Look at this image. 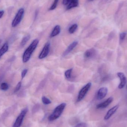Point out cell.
I'll return each mask as SVG.
<instances>
[{"label": "cell", "mask_w": 127, "mask_h": 127, "mask_svg": "<svg viewBox=\"0 0 127 127\" xmlns=\"http://www.w3.org/2000/svg\"><path fill=\"white\" fill-rule=\"evenodd\" d=\"M0 89L3 91H6L9 89V86L8 84L6 83H2L0 86Z\"/></svg>", "instance_id": "ffe728a7"}, {"label": "cell", "mask_w": 127, "mask_h": 127, "mask_svg": "<svg viewBox=\"0 0 127 127\" xmlns=\"http://www.w3.org/2000/svg\"><path fill=\"white\" fill-rule=\"evenodd\" d=\"M91 83H88L81 89L80 92H79L77 100L78 102H80L83 99L86 95V93H88L89 89L91 88Z\"/></svg>", "instance_id": "277c9868"}, {"label": "cell", "mask_w": 127, "mask_h": 127, "mask_svg": "<svg viewBox=\"0 0 127 127\" xmlns=\"http://www.w3.org/2000/svg\"><path fill=\"white\" fill-rule=\"evenodd\" d=\"M78 27V26L77 24H74L72 25L69 29V33L71 34L74 33L77 29Z\"/></svg>", "instance_id": "2e32d148"}, {"label": "cell", "mask_w": 127, "mask_h": 127, "mask_svg": "<svg viewBox=\"0 0 127 127\" xmlns=\"http://www.w3.org/2000/svg\"><path fill=\"white\" fill-rule=\"evenodd\" d=\"M71 0H63V4L64 5H67L70 2Z\"/></svg>", "instance_id": "484cf974"}, {"label": "cell", "mask_w": 127, "mask_h": 127, "mask_svg": "<svg viewBox=\"0 0 127 127\" xmlns=\"http://www.w3.org/2000/svg\"><path fill=\"white\" fill-rule=\"evenodd\" d=\"M72 69L66 70L65 72V75L66 78L67 79H70L71 77L72 73Z\"/></svg>", "instance_id": "ac0fdd59"}, {"label": "cell", "mask_w": 127, "mask_h": 127, "mask_svg": "<svg viewBox=\"0 0 127 127\" xmlns=\"http://www.w3.org/2000/svg\"><path fill=\"white\" fill-rule=\"evenodd\" d=\"M4 13V11L3 10H0V19L2 18Z\"/></svg>", "instance_id": "4316f807"}, {"label": "cell", "mask_w": 127, "mask_h": 127, "mask_svg": "<svg viewBox=\"0 0 127 127\" xmlns=\"http://www.w3.org/2000/svg\"><path fill=\"white\" fill-rule=\"evenodd\" d=\"M61 31V28L59 25H56L54 27L50 34L51 37H53L59 34Z\"/></svg>", "instance_id": "5bb4252c"}, {"label": "cell", "mask_w": 127, "mask_h": 127, "mask_svg": "<svg viewBox=\"0 0 127 127\" xmlns=\"http://www.w3.org/2000/svg\"><path fill=\"white\" fill-rule=\"evenodd\" d=\"M89 1H92L93 0H89Z\"/></svg>", "instance_id": "83f0119b"}, {"label": "cell", "mask_w": 127, "mask_h": 127, "mask_svg": "<svg viewBox=\"0 0 127 127\" xmlns=\"http://www.w3.org/2000/svg\"><path fill=\"white\" fill-rule=\"evenodd\" d=\"M108 89L106 87H102L98 91L97 98L98 100H101L104 98L108 93Z\"/></svg>", "instance_id": "ba28073f"}, {"label": "cell", "mask_w": 127, "mask_h": 127, "mask_svg": "<svg viewBox=\"0 0 127 127\" xmlns=\"http://www.w3.org/2000/svg\"><path fill=\"white\" fill-rule=\"evenodd\" d=\"M27 72L28 69H24V70L22 71L21 72V78L22 79H23V78L25 77Z\"/></svg>", "instance_id": "d4e9b609"}, {"label": "cell", "mask_w": 127, "mask_h": 127, "mask_svg": "<svg viewBox=\"0 0 127 127\" xmlns=\"http://www.w3.org/2000/svg\"><path fill=\"white\" fill-rule=\"evenodd\" d=\"M113 100V98L112 97H110L107 98L106 101L103 103H101L98 104L96 106V108L97 109H104L107 107Z\"/></svg>", "instance_id": "9c48e42d"}, {"label": "cell", "mask_w": 127, "mask_h": 127, "mask_svg": "<svg viewBox=\"0 0 127 127\" xmlns=\"http://www.w3.org/2000/svg\"><path fill=\"white\" fill-rule=\"evenodd\" d=\"M50 43L47 42L45 45L39 55V58L40 59H42L45 58L48 55L50 50Z\"/></svg>", "instance_id": "8992f818"}, {"label": "cell", "mask_w": 127, "mask_h": 127, "mask_svg": "<svg viewBox=\"0 0 127 127\" xmlns=\"http://www.w3.org/2000/svg\"><path fill=\"white\" fill-rule=\"evenodd\" d=\"M59 0H54V1L53 4H52V5H51V7L49 8V10H54V9H56L57 6V4H58Z\"/></svg>", "instance_id": "44dd1931"}, {"label": "cell", "mask_w": 127, "mask_h": 127, "mask_svg": "<svg viewBox=\"0 0 127 127\" xmlns=\"http://www.w3.org/2000/svg\"><path fill=\"white\" fill-rule=\"evenodd\" d=\"M30 36L29 35L27 36H25L23 38L21 42V46H24V45H25V44L27 43V42L28 41V40L30 39Z\"/></svg>", "instance_id": "e0dca14e"}, {"label": "cell", "mask_w": 127, "mask_h": 127, "mask_svg": "<svg viewBox=\"0 0 127 127\" xmlns=\"http://www.w3.org/2000/svg\"><path fill=\"white\" fill-rule=\"evenodd\" d=\"M96 54V51L94 49H89L86 50L84 53V57L85 58L87 59H91L94 57Z\"/></svg>", "instance_id": "7c38bea8"}, {"label": "cell", "mask_w": 127, "mask_h": 127, "mask_svg": "<svg viewBox=\"0 0 127 127\" xmlns=\"http://www.w3.org/2000/svg\"><path fill=\"white\" fill-rule=\"evenodd\" d=\"M78 44V42L77 41H75L73 42L68 47L66 50L64 51L63 54V56L64 57L65 56L68 55L75 48L77 45Z\"/></svg>", "instance_id": "8fae6325"}, {"label": "cell", "mask_w": 127, "mask_h": 127, "mask_svg": "<svg viewBox=\"0 0 127 127\" xmlns=\"http://www.w3.org/2000/svg\"><path fill=\"white\" fill-rule=\"evenodd\" d=\"M119 108L118 105H116L112 108L110 109L109 111L107 112V113L105 115L104 118V119L106 121L109 120L110 118L116 112Z\"/></svg>", "instance_id": "30bf717a"}, {"label": "cell", "mask_w": 127, "mask_h": 127, "mask_svg": "<svg viewBox=\"0 0 127 127\" xmlns=\"http://www.w3.org/2000/svg\"><path fill=\"white\" fill-rule=\"evenodd\" d=\"M118 76L120 78V83L118 86L119 89H122L125 87L127 83V78L124 74L122 72L117 73Z\"/></svg>", "instance_id": "52a82bcc"}, {"label": "cell", "mask_w": 127, "mask_h": 127, "mask_svg": "<svg viewBox=\"0 0 127 127\" xmlns=\"http://www.w3.org/2000/svg\"><path fill=\"white\" fill-rule=\"evenodd\" d=\"M74 127H88V124L86 123L83 122L78 124Z\"/></svg>", "instance_id": "cb8c5ba5"}, {"label": "cell", "mask_w": 127, "mask_h": 127, "mask_svg": "<svg viewBox=\"0 0 127 127\" xmlns=\"http://www.w3.org/2000/svg\"><path fill=\"white\" fill-rule=\"evenodd\" d=\"M39 43V40L38 39H35L25 50L22 57V61L23 63H26L30 60L32 54L36 48Z\"/></svg>", "instance_id": "6da1fadb"}, {"label": "cell", "mask_w": 127, "mask_h": 127, "mask_svg": "<svg viewBox=\"0 0 127 127\" xmlns=\"http://www.w3.org/2000/svg\"><path fill=\"white\" fill-rule=\"evenodd\" d=\"M9 48V45L7 43H5L0 49V59L1 57L7 52Z\"/></svg>", "instance_id": "9a60e30c"}, {"label": "cell", "mask_w": 127, "mask_h": 127, "mask_svg": "<svg viewBox=\"0 0 127 127\" xmlns=\"http://www.w3.org/2000/svg\"><path fill=\"white\" fill-rule=\"evenodd\" d=\"M22 83L21 82H19L18 83V84L16 85V87L14 90V93L17 92L21 89V86Z\"/></svg>", "instance_id": "7402d4cb"}, {"label": "cell", "mask_w": 127, "mask_h": 127, "mask_svg": "<svg viewBox=\"0 0 127 127\" xmlns=\"http://www.w3.org/2000/svg\"><path fill=\"white\" fill-rule=\"evenodd\" d=\"M42 101L44 104L45 105H47V104H50L51 103V102L50 100H49L47 98L45 97V96H43L42 97Z\"/></svg>", "instance_id": "d6986e66"}, {"label": "cell", "mask_w": 127, "mask_h": 127, "mask_svg": "<svg viewBox=\"0 0 127 127\" xmlns=\"http://www.w3.org/2000/svg\"><path fill=\"white\" fill-rule=\"evenodd\" d=\"M127 35V33L126 32H122L120 34V39L121 41H124Z\"/></svg>", "instance_id": "603a6c76"}, {"label": "cell", "mask_w": 127, "mask_h": 127, "mask_svg": "<svg viewBox=\"0 0 127 127\" xmlns=\"http://www.w3.org/2000/svg\"><path fill=\"white\" fill-rule=\"evenodd\" d=\"M66 106L65 103H62L56 107L52 114L48 117V121H53L59 118L63 112Z\"/></svg>", "instance_id": "7a4b0ae2"}, {"label": "cell", "mask_w": 127, "mask_h": 127, "mask_svg": "<svg viewBox=\"0 0 127 127\" xmlns=\"http://www.w3.org/2000/svg\"><path fill=\"white\" fill-rule=\"evenodd\" d=\"M79 4L78 0H71L68 4L67 5L66 9L69 10L74 7L78 6Z\"/></svg>", "instance_id": "4fadbf2b"}, {"label": "cell", "mask_w": 127, "mask_h": 127, "mask_svg": "<svg viewBox=\"0 0 127 127\" xmlns=\"http://www.w3.org/2000/svg\"><path fill=\"white\" fill-rule=\"evenodd\" d=\"M24 13V10L21 8L19 10L12 23V27H16L21 22Z\"/></svg>", "instance_id": "3957f363"}, {"label": "cell", "mask_w": 127, "mask_h": 127, "mask_svg": "<svg viewBox=\"0 0 127 127\" xmlns=\"http://www.w3.org/2000/svg\"><path fill=\"white\" fill-rule=\"evenodd\" d=\"M27 111L28 109L27 108L24 109L22 111L18 118L16 119L13 127H21L24 118L26 114H27Z\"/></svg>", "instance_id": "5b68a950"}]
</instances>
